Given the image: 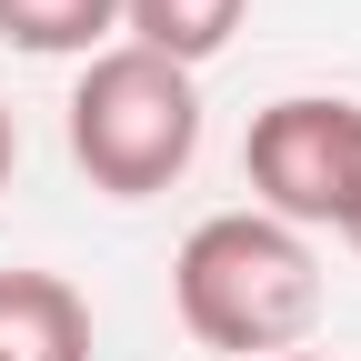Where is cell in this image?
<instances>
[{"instance_id":"6da1fadb","label":"cell","mask_w":361,"mask_h":361,"mask_svg":"<svg viewBox=\"0 0 361 361\" xmlns=\"http://www.w3.org/2000/svg\"><path fill=\"white\" fill-rule=\"evenodd\" d=\"M171 311L180 331L221 361H271V351H301L311 322H322V251H311L291 221L271 211H211L180 231L171 251Z\"/></svg>"},{"instance_id":"7a4b0ae2","label":"cell","mask_w":361,"mask_h":361,"mask_svg":"<svg viewBox=\"0 0 361 361\" xmlns=\"http://www.w3.org/2000/svg\"><path fill=\"white\" fill-rule=\"evenodd\" d=\"M61 130H71V161L101 201H161L201 161V71H171L130 40H111V51L80 61Z\"/></svg>"},{"instance_id":"3957f363","label":"cell","mask_w":361,"mask_h":361,"mask_svg":"<svg viewBox=\"0 0 361 361\" xmlns=\"http://www.w3.org/2000/svg\"><path fill=\"white\" fill-rule=\"evenodd\" d=\"M241 180H251V211L291 221V231H351L361 211V101L341 90H281L261 101L241 130Z\"/></svg>"},{"instance_id":"277c9868","label":"cell","mask_w":361,"mask_h":361,"mask_svg":"<svg viewBox=\"0 0 361 361\" xmlns=\"http://www.w3.org/2000/svg\"><path fill=\"white\" fill-rule=\"evenodd\" d=\"M0 361H90V301L61 271H0Z\"/></svg>"},{"instance_id":"5b68a950","label":"cell","mask_w":361,"mask_h":361,"mask_svg":"<svg viewBox=\"0 0 361 361\" xmlns=\"http://www.w3.org/2000/svg\"><path fill=\"white\" fill-rule=\"evenodd\" d=\"M241 20H251V0H121V40L171 71H211L241 40Z\"/></svg>"},{"instance_id":"8992f818","label":"cell","mask_w":361,"mask_h":361,"mask_svg":"<svg viewBox=\"0 0 361 361\" xmlns=\"http://www.w3.org/2000/svg\"><path fill=\"white\" fill-rule=\"evenodd\" d=\"M0 40L30 61H90L121 40V0H0Z\"/></svg>"},{"instance_id":"52a82bcc","label":"cell","mask_w":361,"mask_h":361,"mask_svg":"<svg viewBox=\"0 0 361 361\" xmlns=\"http://www.w3.org/2000/svg\"><path fill=\"white\" fill-rule=\"evenodd\" d=\"M11 171H20V121H11V101H0V191H11Z\"/></svg>"},{"instance_id":"ba28073f","label":"cell","mask_w":361,"mask_h":361,"mask_svg":"<svg viewBox=\"0 0 361 361\" xmlns=\"http://www.w3.org/2000/svg\"><path fill=\"white\" fill-rule=\"evenodd\" d=\"M271 361H341V351H311V341H301V351H271Z\"/></svg>"},{"instance_id":"9c48e42d","label":"cell","mask_w":361,"mask_h":361,"mask_svg":"<svg viewBox=\"0 0 361 361\" xmlns=\"http://www.w3.org/2000/svg\"><path fill=\"white\" fill-rule=\"evenodd\" d=\"M341 241H351V261H361V211H351V231H341Z\"/></svg>"}]
</instances>
